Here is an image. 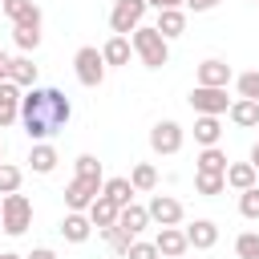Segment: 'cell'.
Returning a JSON list of instances; mask_svg holds the SVG:
<instances>
[{"label":"cell","instance_id":"1","mask_svg":"<svg viewBox=\"0 0 259 259\" xmlns=\"http://www.w3.org/2000/svg\"><path fill=\"white\" fill-rule=\"evenodd\" d=\"M73 117V101L53 89V85H32L20 97V125L28 134V142H49L53 134L65 130V121Z\"/></svg>","mask_w":259,"mask_h":259},{"label":"cell","instance_id":"2","mask_svg":"<svg viewBox=\"0 0 259 259\" xmlns=\"http://www.w3.org/2000/svg\"><path fill=\"white\" fill-rule=\"evenodd\" d=\"M130 45H134V53H138V61H142L146 69H162V65L170 61V40H166L154 24L134 28V32H130Z\"/></svg>","mask_w":259,"mask_h":259},{"label":"cell","instance_id":"3","mask_svg":"<svg viewBox=\"0 0 259 259\" xmlns=\"http://www.w3.org/2000/svg\"><path fill=\"white\" fill-rule=\"evenodd\" d=\"M32 227V198L28 194H4L0 198V231L4 235H24Z\"/></svg>","mask_w":259,"mask_h":259},{"label":"cell","instance_id":"4","mask_svg":"<svg viewBox=\"0 0 259 259\" xmlns=\"http://www.w3.org/2000/svg\"><path fill=\"white\" fill-rule=\"evenodd\" d=\"M105 57H101V49H93V45H85V49H77L73 53V73H77V81L85 85V89H97L101 81H105Z\"/></svg>","mask_w":259,"mask_h":259},{"label":"cell","instance_id":"5","mask_svg":"<svg viewBox=\"0 0 259 259\" xmlns=\"http://www.w3.org/2000/svg\"><path fill=\"white\" fill-rule=\"evenodd\" d=\"M101 190H105V174H93V178H81V174H77V178L65 186V206H69V210H89Z\"/></svg>","mask_w":259,"mask_h":259},{"label":"cell","instance_id":"6","mask_svg":"<svg viewBox=\"0 0 259 259\" xmlns=\"http://www.w3.org/2000/svg\"><path fill=\"white\" fill-rule=\"evenodd\" d=\"M146 0H113V12H109V28L113 36H130L134 28H142V16H146Z\"/></svg>","mask_w":259,"mask_h":259},{"label":"cell","instance_id":"7","mask_svg":"<svg viewBox=\"0 0 259 259\" xmlns=\"http://www.w3.org/2000/svg\"><path fill=\"white\" fill-rule=\"evenodd\" d=\"M186 101H190V109H194L198 117H223V113L231 109L227 89H206V85H194Z\"/></svg>","mask_w":259,"mask_h":259},{"label":"cell","instance_id":"8","mask_svg":"<svg viewBox=\"0 0 259 259\" xmlns=\"http://www.w3.org/2000/svg\"><path fill=\"white\" fill-rule=\"evenodd\" d=\"M182 142H186V130H182L178 121H158V125L150 130V150H154V154H178Z\"/></svg>","mask_w":259,"mask_h":259},{"label":"cell","instance_id":"9","mask_svg":"<svg viewBox=\"0 0 259 259\" xmlns=\"http://www.w3.org/2000/svg\"><path fill=\"white\" fill-rule=\"evenodd\" d=\"M146 210H150V223H158V227H178V223H182V214H186V210H182V202H178V198H170V194H154Z\"/></svg>","mask_w":259,"mask_h":259},{"label":"cell","instance_id":"10","mask_svg":"<svg viewBox=\"0 0 259 259\" xmlns=\"http://www.w3.org/2000/svg\"><path fill=\"white\" fill-rule=\"evenodd\" d=\"M20 97H24L20 85L0 81V130H8L12 121H20Z\"/></svg>","mask_w":259,"mask_h":259},{"label":"cell","instance_id":"11","mask_svg":"<svg viewBox=\"0 0 259 259\" xmlns=\"http://www.w3.org/2000/svg\"><path fill=\"white\" fill-rule=\"evenodd\" d=\"M227 81H231V65H227V61L206 57V61L198 65V85H206V89H227Z\"/></svg>","mask_w":259,"mask_h":259},{"label":"cell","instance_id":"12","mask_svg":"<svg viewBox=\"0 0 259 259\" xmlns=\"http://www.w3.org/2000/svg\"><path fill=\"white\" fill-rule=\"evenodd\" d=\"M146 227H150V210H146V206H138V202L121 206V214H117V231H121V235L138 239V235H142Z\"/></svg>","mask_w":259,"mask_h":259},{"label":"cell","instance_id":"13","mask_svg":"<svg viewBox=\"0 0 259 259\" xmlns=\"http://www.w3.org/2000/svg\"><path fill=\"white\" fill-rule=\"evenodd\" d=\"M154 247H158L166 259H182V255L190 251L186 231H178V227H162V231H158V239H154Z\"/></svg>","mask_w":259,"mask_h":259},{"label":"cell","instance_id":"14","mask_svg":"<svg viewBox=\"0 0 259 259\" xmlns=\"http://www.w3.org/2000/svg\"><path fill=\"white\" fill-rule=\"evenodd\" d=\"M12 40H16V49H20L24 57H32V53L40 49V16H36V20H20V24H12Z\"/></svg>","mask_w":259,"mask_h":259},{"label":"cell","instance_id":"15","mask_svg":"<svg viewBox=\"0 0 259 259\" xmlns=\"http://www.w3.org/2000/svg\"><path fill=\"white\" fill-rule=\"evenodd\" d=\"M61 235H65V243H85V239L93 235L89 214H85V210H69V214L61 219Z\"/></svg>","mask_w":259,"mask_h":259},{"label":"cell","instance_id":"16","mask_svg":"<svg viewBox=\"0 0 259 259\" xmlns=\"http://www.w3.org/2000/svg\"><path fill=\"white\" fill-rule=\"evenodd\" d=\"M186 243H190L194 251H210V247L219 243V227H214L210 219H194V223L186 227Z\"/></svg>","mask_w":259,"mask_h":259},{"label":"cell","instance_id":"17","mask_svg":"<svg viewBox=\"0 0 259 259\" xmlns=\"http://www.w3.org/2000/svg\"><path fill=\"white\" fill-rule=\"evenodd\" d=\"M85 214H89V223H93L97 231H109V227H117V214H121V206H117V202H109L105 194H97V202H93Z\"/></svg>","mask_w":259,"mask_h":259},{"label":"cell","instance_id":"18","mask_svg":"<svg viewBox=\"0 0 259 259\" xmlns=\"http://www.w3.org/2000/svg\"><path fill=\"white\" fill-rule=\"evenodd\" d=\"M227 117H231L239 130H255V125H259V101L235 97V101H231V109H227Z\"/></svg>","mask_w":259,"mask_h":259},{"label":"cell","instance_id":"19","mask_svg":"<svg viewBox=\"0 0 259 259\" xmlns=\"http://www.w3.org/2000/svg\"><path fill=\"white\" fill-rule=\"evenodd\" d=\"M101 57H105V65H109V69H117V65H130V57H134V45H130V36H109V40L101 45Z\"/></svg>","mask_w":259,"mask_h":259},{"label":"cell","instance_id":"20","mask_svg":"<svg viewBox=\"0 0 259 259\" xmlns=\"http://www.w3.org/2000/svg\"><path fill=\"white\" fill-rule=\"evenodd\" d=\"M57 150L49 146V142H32V150H28V166H32V174H53L57 170Z\"/></svg>","mask_w":259,"mask_h":259},{"label":"cell","instance_id":"21","mask_svg":"<svg viewBox=\"0 0 259 259\" xmlns=\"http://www.w3.org/2000/svg\"><path fill=\"white\" fill-rule=\"evenodd\" d=\"M255 178H259V170H255L251 162H231V166H227V186H231V190H239V194H243V190H251V186H255Z\"/></svg>","mask_w":259,"mask_h":259},{"label":"cell","instance_id":"22","mask_svg":"<svg viewBox=\"0 0 259 259\" xmlns=\"http://www.w3.org/2000/svg\"><path fill=\"white\" fill-rule=\"evenodd\" d=\"M166 40H174V36H182L186 32V12L182 8H166V12H158V24H154Z\"/></svg>","mask_w":259,"mask_h":259},{"label":"cell","instance_id":"23","mask_svg":"<svg viewBox=\"0 0 259 259\" xmlns=\"http://www.w3.org/2000/svg\"><path fill=\"white\" fill-rule=\"evenodd\" d=\"M8 81L12 85H20V89H32L36 85V65H32V57H12V69H8Z\"/></svg>","mask_w":259,"mask_h":259},{"label":"cell","instance_id":"24","mask_svg":"<svg viewBox=\"0 0 259 259\" xmlns=\"http://www.w3.org/2000/svg\"><path fill=\"white\" fill-rule=\"evenodd\" d=\"M194 162H198V166H194V174H227V166H231V162H227V154H223L219 146H206Z\"/></svg>","mask_w":259,"mask_h":259},{"label":"cell","instance_id":"25","mask_svg":"<svg viewBox=\"0 0 259 259\" xmlns=\"http://www.w3.org/2000/svg\"><path fill=\"white\" fill-rule=\"evenodd\" d=\"M223 138V121L219 117H194V142L206 150V146H219Z\"/></svg>","mask_w":259,"mask_h":259},{"label":"cell","instance_id":"26","mask_svg":"<svg viewBox=\"0 0 259 259\" xmlns=\"http://www.w3.org/2000/svg\"><path fill=\"white\" fill-rule=\"evenodd\" d=\"M101 194H105L109 202H117V206H130L138 190H134V182H130V178H105V190H101Z\"/></svg>","mask_w":259,"mask_h":259},{"label":"cell","instance_id":"27","mask_svg":"<svg viewBox=\"0 0 259 259\" xmlns=\"http://www.w3.org/2000/svg\"><path fill=\"white\" fill-rule=\"evenodd\" d=\"M0 12H4L12 24H20V20H36V16H40V8H36L32 0H0Z\"/></svg>","mask_w":259,"mask_h":259},{"label":"cell","instance_id":"28","mask_svg":"<svg viewBox=\"0 0 259 259\" xmlns=\"http://www.w3.org/2000/svg\"><path fill=\"white\" fill-rule=\"evenodd\" d=\"M130 182H134V190H154V186H158V170H154L150 162H138V166L130 170Z\"/></svg>","mask_w":259,"mask_h":259},{"label":"cell","instance_id":"29","mask_svg":"<svg viewBox=\"0 0 259 259\" xmlns=\"http://www.w3.org/2000/svg\"><path fill=\"white\" fill-rule=\"evenodd\" d=\"M194 190L206 194V198H214V194L227 190V174H194Z\"/></svg>","mask_w":259,"mask_h":259},{"label":"cell","instance_id":"30","mask_svg":"<svg viewBox=\"0 0 259 259\" xmlns=\"http://www.w3.org/2000/svg\"><path fill=\"white\" fill-rule=\"evenodd\" d=\"M20 182H24V170L12 162H0V194H16Z\"/></svg>","mask_w":259,"mask_h":259},{"label":"cell","instance_id":"31","mask_svg":"<svg viewBox=\"0 0 259 259\" xmlns=\"http://www.w3.org/2000/svg\"><path fill=\"white\" fill-rule=\"evenodd\" d=\"M239 214L251 219V223H259V186H251V190L239 194Z\"/></svg>","mask_w":259,"mask_h":259},{"label":"cell","instance_id":"32","mask_svg":"<svg viewBox=\"0 0 259 259\" xmlns=\"http://www.w3.org/2000/svg\"><path fill=\"white\" fill-rule=\"evenodd\" d=\"M235 255H239V259H259V235H255V231H243V235L235 239Z\"/></svg>","mask_w":259,"mask_h":259},{"label":"cell","instance_id":"33","mask_svg":"<svg viewBox=\"0 0 259 259\" xmlns=\"http://www.w3.org/2000/svg\"><path fill=\"white\" fill-rule=\"evenodd\" d=\"M239 97H247V101H259V69H251V73H239Z\"/></svg>","mask_w":259,"mask_h":259},{"label":"cell","instance_id":"34","mask_svg":"<svg viewBox=\"0 0 259 259\" xmlns=\"http://www.w3.org/2000/svg\"><path fill=\"white\" fill-rule=\"evenodd\" d=\"M125 259H162V251L154 243H146V239H134L130 251H125Z\"/></svg>","mask_w":259,"mask_h":259},{"label":"cell","instance_id":"35","mask_svg":"<svg viewBox=\"0 0 259 259\" xmlns=\"http://www.w3.org/2000/svg\"><path fill=\"white\" fill-rule=\"evenodd\" d=\"M77 174L81 178H93V174H101V162L93 154H77Z\"/></svg>","mask_w":259,"mask_h":259},{"label":"cell","instance_id":"36","mask_svg":"<svg viewBox=\"0 0 259 259\" xmlns=\"http://www.w3.org/2000/svg\"><path fill=\"white\" fill-rule=\"evenodd\" d=\"M214 4H219V0H186V8H190V12H210Z\"/></svg>","mask_w":259,"mask_h":259},{"label":"cell","instance_id":"37","mask_svg":"<svg viewBox=\"0 0 259 259\" xmlns=\"http://www.w3.org/2000/svg\"><path fill=\"white\" fill-rule=\"evenodd\" d=\"M150 8H158V12H166V8H182L186 0H146Z\"/></svg>","mask_w":259,"mask_h":259},{"label":"cell","instance_id":"38","mask_svg":"<svg viewBox=\"0 0 259 259\" xmlns=\"http://www.w3.org/2000/svg\"><path fill=\"white\" fill-rule=\"evenodd\" d=\"M8 69H12V57L0 49V81H8Z\"/></svg>","mask_w":259,"mask_h":259},{"label":"cell","instance_id":"39","mask_svg":"<svg viewBox=\"0 0 259 259\" xmlns=\"http://www.w3.org/2000/svg\"><path fill=\"white\" fill-rule=\"evenodd\" d=\"M24 259H57V251H53V247H36V251L24 255Z\"/></svg>","mask_w":259,"mask_h":259},{"label":"cell","instance_id":"40","mask_svg":"<svg viewBox=\"0 0 259 259\" xmlns=\"http://www.w3.org/2000/svg\"><path fill=\"white\" fill-rule=\"evenodd\" d=\"M251 166H255V170H259V142H255V146H251Z\"/></svg>","mask_w":259,"mask_h":259},{"label":"cell","instance_id":"41","mask_svg":"<svg viewBox=\"0 0 259 259\" xmlns=\"http://www.w3.org/2000/svg\"><path fill=\"white\" fill-rule=\"evenodd\" d=\"M0 259H24V255H16V251H0Z\"/></svg>","mask_w":259,"mask_h":259},{"label":"cell","instance_id":"42","mask_svg":"<svg viewBox=\"0 0 259 259\" xmlns=\"http://www.w3.org/2000/svg\"><path fill=\"white\" fill-rule=\"evenodd\" d=\"M0 162H4V138H0Z\"/></svg>","mask_w":259,"mask_h":259},{"label":"cell","instance_id":"43","mask_svg":"<svg viewBox=\"0 0 259 259\" xmlns=\"http://www.w3.org/2000/svg\"><path fill=\"white\" fill-rule=\"evenodd\" d=\"M182 259H186V255H182Z\"/></svg>","mask_w":259,"mask_h":259}]
</instances>
